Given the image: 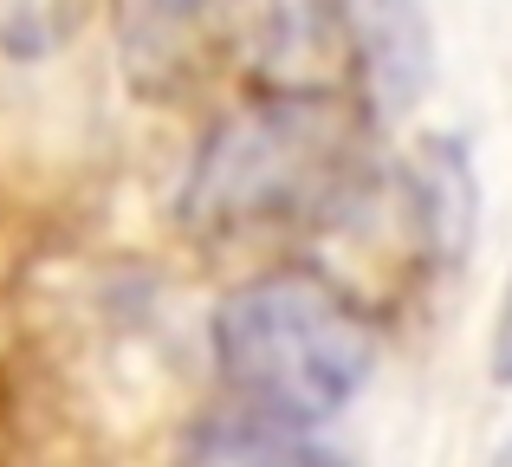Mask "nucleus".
<instances>
[{
	"mask_svg": "<svg viewBox=\"0 0 512 467\" xmlns=\"http://www.w3.org/2000/svg\"><path fill=\"white\" fill-rule=\"evenodd\" d=\"M370 169V117L344 91H273L201 137L175 215L208 247L312 234L344 215Z\"/></svg>",
	"mask_w": 512,
	"mask_h": 467,
	"instance_id": "nucleus-1",
	"label": "nucleus"
},
{
	"mask_svg": "<svg viewBox=\"0 0 512 467\" xmlns=\"http://www.w3.org/2000/svg\"><path fill=\"white\" fill-rule=\"evenodd\" d=\"M214 370L234 409L286 429L344 416L376 370V325L318 266L253 273L214 305Z\"/></svg>",
	"mask_w": 512,
	"mask_h": 467,
	"instance_id": "nucleus-2",
	"label": "nucleus"
},
{
	"mask_svg": "<svg viewBox=\"0 0 512 467\" xmlns=\"http://www.w3.org/2000/svg\"><path fill=\"white\" fill-rule=\"evenodd\" d=\"M234 0H117L124 65L143 91H182L221 52Z\"/></svg>",
	"mask_w": 512,
	"mask_h": 467,
	"instance_id": "nucleus-3",
	"label": "nucleus"
},
{
	"mask_svg": "<svg viewBox=\"0 0 512 467\" xmlns=\"http://www.w3.org/2000/svg\"><path fill=\"white\" fill-rule=\"evenodd\" d=\"M175 467H344V455L318 448L305 429L227 409V416H208L201 429H188Z\"/></svg>",
	"mask_w": 512,
	"mask_h": 467,
	"instance_id": "nucleus-4",
	"label": "nucleus"
},
{
	"mask_svg": "<svg viewBox=\"0 0 512 467\" xmlns=\"http://www.w3.org/2000/svg\"><path fill=\"white\" fill-rule=\"evenodd\" d=\"M91 0H0V46L39 59V52H59L65 39L85 26Z\"/></svg>",
	"mask_w": 512,
	"mask_h": 467,
	"instance_id": "nucleus-5",
	"label": "nucleus"
},
{
	"mask_svg": "<svg viewBox=\"0 0 512 467\" xmlns=\"http://www.w3.org/2000/svg\"><path fill=\"white\" fill-rule=\"evenodd\" d=\"M487 364H493V383H512V273H506V292H500V312H493Z\"/></svg>",
	"mask_w": 512,
	"mask_h": 467,
	"instance_id": "nucleus-6",
	"label": "nucleus"
}]
</instances>
